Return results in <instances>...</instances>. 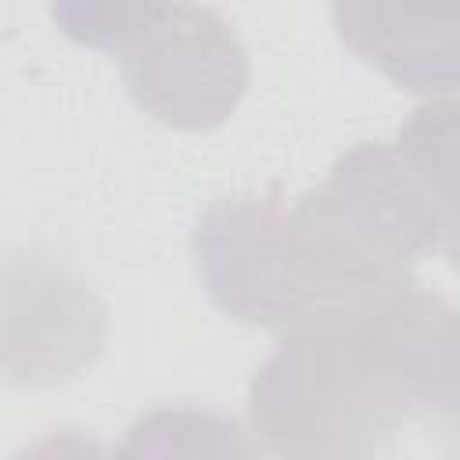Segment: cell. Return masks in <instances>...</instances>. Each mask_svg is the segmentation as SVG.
I'll list each match as a JSON object with an SVG mask.
<instances>
[{"label":"cell","mask_w":460,"mask_h":460,"mask_svg":"<svg viewBox=\"0 0 460 460\" xmlns=\"http://www.w3.org/2000/svg\"><path fill=\"white\" fill-rule=\"evenodd\" d=\"M341 43L413 93L460 90V4H363L331 7Z\"/></svg>","instance_id":"8992f818"},{"label":"cell","mask_w":460,"mask_h":460,"mask_svg":"<svg viewBox=\"0 0 460 460\" xmlns=\"http://www.w3.org/2000/svg\"><path fill=\"white\" fill-rule=\"evenodd\" d=\"M50 14L68 40L111 50L129 97L162 126L212 129L248 90V50L212 7L61 0Z\"/></svg>","instance_id":"7a4b0ae2"},{"label":"cell","mask_w":460,"mask_h":460,"mask_svg":"<svg viewBox=\"0 0 460 460\" xmlns=\"http://www.w3.org/2000/svg\"><path fill=\"white\" fill-rule=\"evenodd\" d=\"M460 399V309L417 280L367 309L291 331L248 385V417L277 460H367L417 413Z\"/></svg>","instance_id":"6da1fadb"},{"label":"cell","mask_w":460,"mask_h":460,"mask_svg":"<svg viewBox=\"0 0 460 460\" xmlns=\"http://www.w3.org/2000/svg\"><path fill=\"white\" fill-rule=\"evenodd\" d=\"M11 460H115V449H108L93 435L61 428V431H50V435L29 442Z\"/></svg>","instance_id":"9c48e42d"},{"label":"cell","mask_w":460,"mask_h":460,"mask_svg":"<svg viewBox=\"0 0 460 460\" xmlns=\"http://www.w3.org/2000/svg\"><path fill=\"white\" fill-rule=\"evenodd\" d=\"M108 338V309L68 266L40 252L4 262V374L14 385H58L86 370Z\"/></svg>","instance_id":"5b68a950"},{"label":"cell","mask_w":460,"mask_h":460,"mask_svg":"<svg viewBox=\"0 0 460 460\" xmlns=\"http://www.w3.org/2000/svg\"><path fill=\"white\" fill-rule=\"evenodd\" d=\"M115 460H262L252 435L216 410L158 406L137 417Z\"/></svg>","instance_id":"ba28073f"},{"label":"cell","mask_w":460,"mask_h":460,"mask_svg":"<svg viewBox=\"0 0 460 460\" xmlns=\"http://www.w3.org/2000/svg\"><path fill=\"white\" fill-rule=\"evenodd\" d=\"M446 420V449H449V460H460V399L453 402L449 413H442Z\"/></svg>","instance_id":"30bf717a"},{"label":"cell","mask_w":460,"mask_h":460,"mask_svg":"<svg viewBox=\"0 0 460 460\" xmlns=\"http://www.w3.org/2000/svg\"><path fill=\"white\" fill-rule=\"evenodd\" d=\"M395 147L428 187L442 216V248L460 270V97L413 108L399 126Z\"/></svg>","instance_id":"52a82bcc"},{"label":"cell","mask_w":460,"mask_h":460,"mask_svg":"<svg viewBox=\"0 0 460 460\" xmlns=\"http://www.w3.org/2000/svg\"><path fill=\"white\" fill-rule=\"evenodd\" d=\"M190 255L208 298L234 320L291 334L298 284L288 248V201L277 187L223 194L190 230Z\"/></svg>","instance_id":"277c9868"},{"label":"cell","mask_w":460,"mask_h":460,"mask_svg":"<svg viewBox=\"0 0 460 460\" xmlns=\"http://www.w3.org/2000/svg\"><path fill=\"white\" fill-rule=\"evenodd\" d=\"M291 219L327 270L385 291L442 244V216L395 144L363 140L334 158L320 187L291 201Z\"/></svg>","instance_id":"3957f363"}]
</instances>
